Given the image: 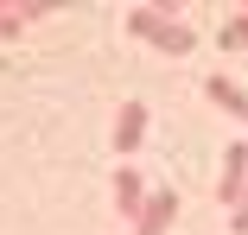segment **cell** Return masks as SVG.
<instances>
[{
	"mask_svg": "<svg viewBox=\"0 0 248 235\" xmlns=\"http://www.w3.org/2000/svg\"><path fill=\"white\" fill-rule=\"evenodd\" d=\"M140 204H146V178L134 165H115V210H121V222H134Z\"/></svg>",
	"mask_w": 248,
	"mask_h": 235,
	"instance_id": "cell-6",
	"label": "cell"
},
{
	"mask_svg": "<svg viewBox=\"0 0 248 235\" xmlns=\"http://www.w3.org/2000/svg\"><path fill=\"white\" fill-rule=\"evenodd\" d=\"M178 222V191H146L140 216H134V235H166Z\"/></svg>",
	"mask_w": 248,
	"mask_h": 235,
	"instance_id": "cell-3",
	"label": "cell"
},
{
	"mask_svg": "<svg viewBox=\"0 0 248 235\" xmlns=\"http://www.w3.org/2000/svg\"><path fill=\"white\" fill-rule=\"evenodd\" d=\"M242 191H248V140H229L223 147V172H217V204L229 210Z\"/></svg>",
	"mask_w": 248,
	"mask_h": 235,
	"instance_id": "cell-2",
	"label": "cell"
},
{
	"mask_svg": "<svg viewBox=\"0 0 248 235\" xmlns=\"http://www.w3.org/2000/svg\"><path fill=\"white\" fill-rule=\"evenodd\" d=\"M204 96H210V102H217L223 115H235V121H248V89H242V83H235L229 70H210V76H204Z\"/></svg>",
	"mask_w": 248,
	"mask_h": 235,
	"instance_id": "cell-4",
	"label": "cell"
},
{
	"mask_svg": "<svg viewBox=\"0 0 248 235\" xmlns=\"http://www.w3.org/2000/svg\"><path fill=\"white\" fill-rule=\"evenodd\" d=\"M229 235H248V191L229 204Z\"/></svg>",
	"mask_w": 248,
	"mask_h": 235,
	"instance_id": "cell-8",
	"label": "cell"
},
{
	"mask_svg": "<svg viewBox=\"0 0 248 235\" xmlns=\"http://www.w3.org/2000/svg\"><path fill=\"white\" fill-rule=\"evenodd\" d=\"M127 32L146 38L153 51H172V58L197 51V32H191L185 19H172V13H153V7H134V13H127Z\"/></svg>",
	"mask_w": 248,
	"mask_h": 235,
	"instance_id": "cell-1",
	"label": "cell"
},
{
	"mask_svg": "<svg viewBox=\"0 0 248 235\" xmlns=\"http://www.w3.org/2000/svg\"><path fill=\"white\" fill-rule=\"evenodd\" d=\"M0 38H19V19H13L7 7H0Z\"/></svg>",
	"mask_w": 248,
	"mask_h": 235,
	"instance_id": "cell-9",
	"label": "cell"
},
{
	"mask_svg": "<svg viewBox=\"0 0 248 235\" xmlns=\"http://www.w3.org/2000/svg\"><path fill=\"white\" fill-rule=\"evenodd\" d=\"M140 140H146V102H127L115 115V153H121V165H127V153H140Z\"/></svg>",
	"mask_w": 248,
	"mask_h": 235,
	"instance_id": "cell-5",
	"label": "cell"
},
{
	"mask_svg": "<svg viewBox=\"0 0 248 235\" xmlns=\"http://www.w3.org/2000/svg\"><path fill=\"white\" fill-rule=\"evenodd\" d=\"M242 44H248V7L223 19V51H242Z\"/></svg>",
	"mask_w": 248,
	"mask_h": 235,
	"instance_id": "cell-7",
	"label": "cell"
}]
</instances>
